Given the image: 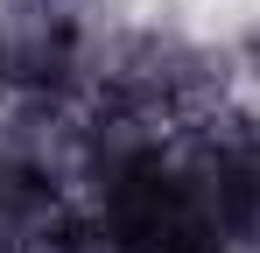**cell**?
I'll return each instance as SVG.
<instances>
[{
  "label": "cell",
  "mask_w": 260,
  "mask_h": 253,
  "mask_svg": "<svg viewBox=\"0 0 260 253\" xmlns=\"http://www.w3.org/2000/svg\"><path fill=\"white\" fill-rule=\"evenodd\" d=\"M232 64H239V78H246V84H260V28L239 42V49H232Z\"/></svg>",
  "instance_id": "7a4b0ae2"
},
{
  "label": "cell",
  "mask_w": 260,
  "mask_h": 253,
  "mask_svg": "<svg viewBox=\"0 0 260 253\" xmlns=\"http://www.w3.org/2000/svg\"><path fill=\"white\" fill-rule=\"evenodd\" d=\"M85 64V21L71 0H0V91L63 99Z\"/></svg>",
  "instance_id": "6da1fadb"
}]
</instances>
